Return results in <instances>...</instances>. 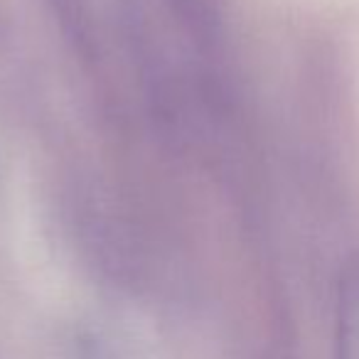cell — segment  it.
<instances>
[{
  "label": "cell",
  "instance_id": "cell-1",
  "mask_svg": "<svg viewBox=\"0 0 359 359\" xmlns=\"http://www.w3.org/2000/svg\"><path fill=\"white\" fill-rule=\"evenodd\" d=\"M337 359H359V273L349 276L339 290Z\"/></svg>",
  "mask_w": 359,
  "mask_h": 359
}]
</instances>
